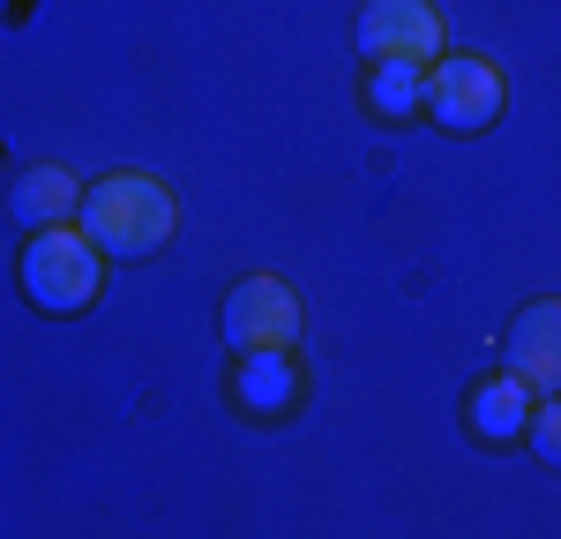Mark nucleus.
Listing matches in <instances>:
<instances>
[{
	"mask_svg": "<svg viewBox=\"0 0 561 539\" xmlns=\"http://www.w3.org/2000/svg\"><path fill=\"white\" fill-rule=\"evenodd\" d=\"M359 53L367 60H442V15L434 0H367L359 8Z\"/></svg>",
	"mask_w": 561,
	"mask_h": 539,
	"instance_id": "39448f33",
	"label": "nucleus"
},
{
	"mask_svg": "<svg viewBox=\"0 0 561 539\" xmlns=\"http://www.w3.org/2000/svg\"><path fill=\"white\" fill-rule=\"evenodd\" d=\"M76 225L98 240L105 263H135V255H158L173 240L180 203H173V187L150 180V173H105L98 187H83Z\"/></svg>",
	"mask_w": 561,
	"mask_h": 539,
	"instance_id": "f257e3e1",
	"label": "nucleus"
},
{
	"mask_svg": "<svg viewBox=\"0 0 561 539\" xmlns=\"http://www.w3.org/2000/svg\"><path fill=\"white\" fill-rule=\"evenodd\" d=\"M15 277H23V300L45 314H76L90 308L98 293H105V255H98V240H90L83 225H38L31 240H23V263H15Z\"/></svg>",
	"mask_w": 561,
	"mask_h": 539,
	"instance_id": "f03ea898",
	"label": "nucleus"
},
{
	"mask_svg": "<svg viewBox=\"0 0 561 539\" xmlns=\"http://www.w3.org/2000/svg\"><path fill=\"white\" fill-rule=\"evenodd\" d=\"M232 398L255 420H285L300 404V359H293V345H248L240 367H232Z\"/></svg>",
	"mask_w": 561,
	"mask_h": 539,
	"instance_id": "423d86ee",
	"label": "nucleus"
},
{
	"mask_svg": "<svg viewBox=\"0 0 561 539\" xmlns=\"http://www.w3.org/2000/svg\"><path fill=\"white\" fill-rule=\"evenodd\" d=\"M76 203H83V187H76L68 165H31V173L8 187V210L31 225V232H38V225H68V218H76Z\"/></svg>",
	"mask_w": 561,
	"mask_h": 539,
	"instance_id": "1a4fd4ad",
	"label": "nucleus"
},
{
	"mask_svg": "<svg viewBox=\"0 0 561 539\" xmlns=\"http://www.w3.org/2000/svg\"><path fill=\"white\" fill-rule=\"evenodd\" d=\"M367 105H375L382 121L427 113V60H375V68H367Z\"/></svg>",
	"mask_w": 561,
	"mask_h": 539,
	"instance_id": "9d476101",
	"label": "nucleus"
},
{
	"mask_svg": "<svg viewBox=\"0 0 561 539\" xmlns=\"http://www.w3.org/2000/svg\"><path fill=\"white\" fill-rule=\"evenodd\" d=\"M531 404H539V390L524 382V375H486L472 398H465V420H472L479 443H524V427H531Z\"/></svg>",
	"mask_w": 561,
	"mask_h": 539,
	"instance_id": "6e6552de",
	"label": "nucleus"
},
{
	"mask_svg": "<svg viewBox=\"0 0 561 539\" xmlns=\"http://www.w3.org/2000/svg\"><path fill=\"white\" fill-rule=\"evenodd\" d=\"M510 375H524L539 398L561 390V300H531L510 322Z\"/></svg>",
	"mask_w": 561,
	"mask_h": 539,
	"instance_id": "0eeeda50",
	"label": "nucleus"
},
{
	"mask_svg": "<svg viewBox=\"0 0 561 539\" xmlns=\"http://www.w3.org/2000/svg\"><path fill=\"white\" fill-rule=\"evenodd\" d=\"M531 457H547V465H561V390H547V398L531 404Z\"/></svg>",
	"mask_w": 561,
	"mask_h": 539,
	"instance_id": "9b49d317",
	"label": "nucleus"
},
{
	"mask_svg": "<svg viewBox=\"0 0 561 539\" xmlns=\"http://www.w3.org/2000/svg\"><path fill=\"white\" fill-rule=\"evenodd\" d=\"M225 345L248 353V345H300V293L277 277V270H255L225 293Z\"/></svg>",
	"mask_w": 561,
	"mask_h": 539,
	"instance_id": "20e7f679",
	"label": "nucleus"
},
{
	"mask_svg": "<svg viewBox=\"0 0 561 539\" xmlns=\"http://www.w3.org/2000/svg\"><path fill=\"white\" fill-rule=\"evenodd\" d=\"M502 68L494 60H479V53H442L427 60V121L449 135H479L494 128V113H502Z\"/></svg>",
	"mask_w": 561,
	"mask_h": 539,
	"instance_id": "7ed1b4c3",
	"label": "nucleus"
}]
</instances>
